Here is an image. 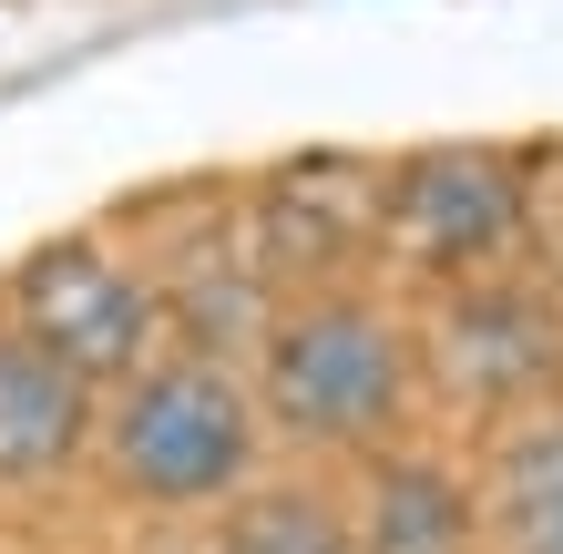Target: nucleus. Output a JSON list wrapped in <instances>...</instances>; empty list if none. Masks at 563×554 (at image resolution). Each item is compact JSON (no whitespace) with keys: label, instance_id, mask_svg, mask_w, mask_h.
<instances>
[{"label":"nucleus","instance_id":"obj_1","mask_svg":"<svg viewBox=\"0 0 563 554\" xmlns=\"http://www.w3.org/2000/svg\"><path fill=\"white\" fill-rule=\"evenodd\" d=\"M103 452H113V482L134 503H164V513L225 503L256 463V401L216 360H164V370L123 380Z\"/></svg>","mask_w":563,"mask_h":554},{"label":"nucleus","instance_id":"obj_2","mask_svg":"<svg viewBox=\"0 0 563 554\" xmlns=\"http://www.w3.org/2000/svg\"><path fill=\"white\" fill-rule=\"evenodd\" d=\"M267 421L297 442H369L410 390V339L369 298H308L267 329Z\"/></svg>","mask_w":563,"mask_h":554},{"label":"nucleus","instance_id":"obj_3","mask_svg":"<svg viewBox=\"0 0 563 554\" xmlns=\"http://www.w3.org/2000/svg\"><path fill=\"white\" fill-rule=\"evenodd\" d=\"M21 339H42L62 370H82L92 390L134 380L154 339V287L103 247H42L21 268Z\"/></svg>","mask_w":563,"mask_h":554},{"label":"nucleus","instance_id":"obj_4","mask_svg":"<svg viewBox=\"0 0 563 554\" xmlns=\"http://www.w3.org/2000/svg\"><path fill=\"white\" fill-rule=\"evenodd\" d=\"M430 370L472 411H522V401H543L563 380V308L533 298V287H512V278H482V287H461L441 308Z\"/></svg>","mask_w":563,"mask_h":554},{"label":"nucleus","instance_id":"obj_5","mask_svg":"<svg viewBox=\"0 0 563 554\" xmlns=\"http://www.w3.org/2000/svg\"><path fill=\"white\" fill-rule=\"evenodd\" d=\"M389 226L430 268H492L522 237V175L482 144H430L389 175Z\"/></svg>","mask_w":563,"mask_h":554},{"label":"nucleus","instance_id":"obj_6","mask_svg":"<svg viewBox=\"0 0 563 554\" xmlns=\"http://www.w3.org/2000/svg\"><path fill=\"white\" fill-rule=\"evenodd\" d=\"M92 432V380L62 370L42 339L0 329V482H42Z\"/></svg>","mask_w":563,"mask_h":554},{"label":"nucleus","instance_id":"obj_7","mask_svg":"<svg viewBox=\"0 0 563 554\" xmlns=\"http://www.w3.org/2000/svg\"><path fill=\"white\" fill-rule=\"evenodd\" d=\"M472 544H482V503L441 463H379L369 513H358V554H472Z\"/></svg>","mask_w":563,"mask_h":554},{"label":"nucleus","instance_id":"obj_8","mask_svg":"<svg viewBox=\"0 0 563 554\" xmlns=\"http://www.w3.org/2000/svg\"><path fill=\"white\" fill-rule=\"evenodd\" d=\"M492 534L503 554H563V421H522L492 463Z\"/></svg>","mask_w":563,"mask_h":554},{"label":"nucleus","instance_id":"obj_9","mask_svg":"<svg viewBox=\"0 0 563 554\" xmlns=\"http://www.w3.org/2000/svg\"><path fill=\"white\" fill-rule=\"evenodd\" d=\"M225 554H358V524L318 493H246L225 513Z\"/></svg>","mask_w":563,"mask_h":554}]
</instances>
